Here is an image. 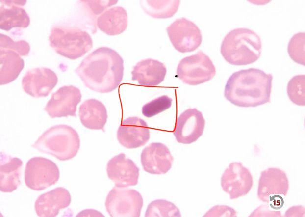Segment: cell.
Listing matches in <instances>:
<instances>
[{
	"mask_svg": "<svg viewBox=\"0 0 305 217\" xmlns=\"http://www.w3.org/2000/svg\"><path fill=\"white\" fill-rule=\"evenodd\" d=\"M49 39L50 46L57 54L73 60L83 56L93 47L88 33L76 27L53 26Z\"/></svg>",
	"mask_w": 305,
	"mask_h": 217,
	"instance_id": "5b68a950",
	"label": "cell"
},
{
	"mask_svg": "<svg viewBox=\"0 0 305 217\" xmlns=\"http://www.w3.org/2000/svg\"><path fill=\"white\" fill-rule=\"evenodd\" d=\"M22 164L20 159L0 152V190L1 192H11L21 184L20 177Z\"/></svg>",
	"mask_w": 305,
	"mask_h": 217,
	"instance_id": "44dd1931",
	"label": "cell"
},
{
	"mask_svg": "<svg viewBox=\"0 0 305 217\" xmlns=\"http://www.w3.org/2000/svg\"><path fill=\"white\" fill-rule=\"evenodd\" d=\"M139 168L124 153L112 158L106 166L107 176L118 187H127L137 184Z\"/></svg>",
	"mask_w": 305,
	"mask_h": 217,
	"instance_id": "2e32d148",
	"label": "cell"
},
{
	"mask_svg": "<svg viewBox=\"0 0 305 217\" xmlns=\"http://www.w3.org/2000/svg\"><path fill=\"white\" fill-rule=\"evenodd\" d=\"M172 99L167 95H162L149 103L142 108L144 116L150 118L168 109L172 106Z\"/></svg>",
	"mask_w": 305,
	"mask_h": 217,
	"instance_id": "f1b7e54d",
	"label": "cell"
},
{
	"mask_svg": "<svg viewBox=\"0 0 305 217\" xmlns=\"http://www.w3.org/2000/svg\"><path fill=\"white\" fill-rule=\"evenodd\" d=\"M179 209L173 203L164 199L152 201L145 212L146 217H180Z\"/></svg>",
	"mask_w": 305,
	"mask_h": 217,
	"instance_id": "484cf974",
	"label": "cell"
},
{
	"mask_svg": "<svg viewBox=\"0 0 305 217\" xmlns=\"http://www.w3.org/2000/svg\"><path fill=\"white\" fill-rule=\"evenodd\" d=\"M205 119L197 108H188L177 118L173 134L177 142L189 144L196 141L203 134Z\"/></svg>",
	"mask_w": 305,
	"mask_h": 217,
	"instance_id": "4fadbf2b",
	"label": "cell"
},
{
	"mask_svg": "<svg viewBox=\"0 0 305 217\" xmlns=\"http://www.w3.org/2000/svg\"><path fill=\"white\" fill-rule=\"evenodd\" d=\"M60 172L57 165L50 159L35 157L27 162L25 171V182L29 188L40 191L55 184Z\"/></svg>",
	"mask_w": 305,
	"mask_h": 217,
	"instance_id": "9c48e42d",
	"label": "cell"
},
{
	"mask_svg": "<svg viewBox=\"0 0 305 217\" xmlns=\"http://www.w3.org/2000/svg\"><path fill=\"white\" fill-rule=\"evenodd\" d=\"M167 72L165 65L155 59L148 58L138 62L131 72L132 80L140 85L153 87L161 83Z\"/></svg>",
	"mask_w": 305,
	"mask_h": 217,
	"instance_id": "d6986e66",
	"label": "cell"
},
{
	"mask_svg": "<svg viewBox=\"0 0 305 217\" xmlns=\"http://www.w3.org/2000/svg\"><path fill=\"white\" fill-rule=\"evenodd\" d=\"M216 74L215 67L208 56L202 51L185 57L177 68V77L190 85H197L211 80Z\"/></svg>",
	"mask_w": 305,
	"mask_h": 217,
	"instance_id": "8992f818",
	"label": "cell"
},
{
	"mask_svg": "<svg viewBox=\"0 0 305 217\" xmlns=\"http://www.w3.org/2000/svg\"><path fill=\"white\" fill-rule=\"evenodd\" d=\"M71 201L69 192L63 187H57L41 194L35 202V210L38 217H54L60 209L68 207Z\"/></svg>",
	"mask_w": 305,
	"mask_h": 217,
	"instance_id": "ac0fdd59",
	"label": "cell"
},
{
	"mask_svg": "<svg viewBox=\"0 0 305 217\" xmlns=\"http://www.w3.org/2000/svg\"><path fill=\"white\" fill-rule=\"evenodd\" d=\"M0 7V28L8 31L14 27L26 28L30 24V18L25 10L19 6L21 1L2 0Z\"/></svg>",
	"mask_w": 305,
	"mask_h": 217,
	"instance_id": "ffe728a7",
	"label": "cell"
},
{
	"mask_svg": "<svg viewBox=\"0 0 305 217\" xmlns=\"http://www.w3.org/2000/svg\"><path fill=\"white\" fill-rule=\"evenodd\" d=\"M98 215H100L102 216L103 217L102 214L95 210L86 209L80 212L79 214H77V215H76V217L100 216Z\"/></svg>",
	"mask_w": 305,
	"mask_h": 217,
	"instance_id": "d6a6232c",
	"label": "cell"
},
{
	"mask_svg": "<svg viewBox=\"0 0 305 217\" xmlns=\"http://www.w3.org/2000/svg\"><path fill=\"white\" fill-rule=\"evenodd\" d=\"M180 1L179 0H141V7L145 12L157 19L172 17L177 11Z\"/></svg>",
	"mask_w": 305,
	"mask_h": 217,
	"instance_id": "d4e9b609",
	"label": "cell"
},
{
	"mask_svg": "<svg viewBox=\"0 0 305 217\" xmlns=\"http://www.w3.org/2000/svg\"><path fill=\"white\" fill-rule=\"evenodd\" d=\"M96 15H98L107 8L117 3L118 0H82Z\"/></svg>",
	"mask_w": 305,
	"mask_h": 217,
	"instance_id": "4dcf8cb0",
	"label": "cell"
},
{
	"mask_svg": "<svg viewBox=\"0 0 305 217\" xmlns=\"http://www.w3.org/2000/svg\"><path fill=\"white\" fill-rule=\"evenodd\" d=\"M32 146L51 155L60 161L74 158L80 148V138L72 127L64 124L50 127L44 132Z\"/></svg>",
	"mask_w": 305,
	"mask_h": 217,
	"instance_id": "277c9868",
	"label": "cell"
},
{
	"mask_svg": "<svg viewBox=\"0 0 305 217\" xmlns=\"http://www.w3.org/2000/svg\"><path fill=\"white\" fill-rule=\"evenodd\" d=\"M97 24L98 28L107 35H119L123 33L127 27V12L121 6L112 7L98 17Z\"/></svg>",
	"mask_w": 305,
	"mask_h": 217,
	"instance_id": "603a6c76",
	"label": "cell"
},
{
	"mask_svg": "<svg viewBox=\"0 0 305 217\" xmlns=\"http://www.w3.org/2000/svg\"><path fill=\"white\" fill-rule=\"evenodd\" d=\"M305 76L297 75L289 81L287 93L292 103L298 106L305 105Z\"/></svg>",
	"mask_w": 305,
	"mask_h": 217,
	"instance_id": "4316f807",
	"label": "cell"
},
{
	"mask_svg": "<svg viewBox=\"0 0 305 217\" xmlns=\"http://www.w3.org/2000/svg\"><path fill=\"white\" fill-rule=\"evenodd\" d=\"M117 138L120 144L127 149L145 145L150 138V129L142 119L134 116L124 120L120 125Z\"/></svg>",
	"mask_w": 305,
	"mask_h": 217,
	"instance_id": "9a60e30c",
	"label": "cell"
},
{
	"mask_svg": "<svg viewBox=\"0 0 305 217\" xmlns=\"http://www.w3.org/2000/svg\"><path fill=\"white\" fill-rule=\"evenodd\" d=\"M273 76L249 68L233 73L227 81L224 97L240 107H255L270 101Z\"/></svg>",
	"mask_w": 305,
	"mask_h": 217,
	"instance_id": "7a4b0ae2",
	"label": "cell"
},
{
	"mask_svg": "<svg viewBox=\"0 0 305 217\" xmlns=\"http://www.w3.org/2000/svg\"><path fill=\"white\" fill-rule=\"evenodd\" d=\"M305 32L294 35L289 41L287 51L291 58L297 63L305 66Z\"/></svg>",
	"mask_w": 305,
	"mask_h": 217,
	"instance_id": "83f0119b",
	"label": "cell"
},
{
	"mask_svg": "<svg viewBox=\"0 0 305 217\" xmlns=\"http://www.w3.org/2000/svg\"><path fill=\"white\" fill-rule=\"evenodd\" d=\"M79 116L86 128L104 131L108 115L106 107L101 101L95 99L84 101L79 107Z\"/></svg>",
	"mask_w": 305,
	"mask_h": 217,
	"instance_id": "7402d4cb",
	"label": "cell"
},
{
	"mask_svg": "<svg viewBox=\"0 0 305 217\" xmlns=\"http://www.w3.org/2000/svg\"><path fill=\"white\" fill-rule=\"evenodd\" d=\"M124 60L114 50L100 47L85 57L74 70L85 86L101 93L110 92L121 83Z\"/></svg>",
	"mask_w": 305,
	"mask_h": 217,
	"instance_id": "6da1fadb",
	"label": "cell"
},
{
	"mask_svg": "<svg viewBox=\"0 0 305 217\" xmlns=\"http://www.w3.org/2000/svg\"><path fill=\"white\" fill-rule=\"evenodd\" d=\"M58 78L55 73L46 67L27 71L22 78L24 91L34 98L47 96L56 86Z\"/></svg>",
	"mask_w": 305,
	"mask_h": 217,
	"instance_id": "5bb4252c",
	"label": "cell"
},
{
	"mask_svg": "<svg viewBox=\"0 0 305 217\" xmlns=\"http://www.w3.org/2000/svg\"><path fill=\"white\" fill-rule=\"evenodd\" d=\"M166 31L175 49L182 53L195 51L202 42L199 28L184 17L176 19L166 28Z\"/></svg>",
	"mask_w": 305,
	"mask_h": 217,
	"instance_id": "30bf717a",
	"label": "cell"
},
{
	"mask_svg": "<svg viewBox=\"0 0 305 217\" xmlns=\"http://www.w3.org/2000/svg\"><path fill=\"white\" fill-rule=\"evenodd\" d=\"M289 187L288 179L284 171L277 168H268L261 172L257 197L262 202L281 208Z\"/></svg>",
	"mask_w": 305,
	"mask_h": 217,
	"instance_id": "52a82bcc",
	"label": "cell"
},
{
	"mask_svg": "<svg viewBox=\"0 0 305 217\" xmlns=\"http://www.w3.org/2000/svg\"><path fill=\"white\" fill-rule=\"evenodd\" d=\"M261 51L260 37L247 28L231 30L225 36L221 45L222 56L233 65H246L256 61Z\"/></svg>",
	"mask_w": 305,
	"mask_h": 217,
	"instance_id": "3957f363",
	"label": "cell"
},
{
	"mask_svg": "<svg viewBox=\"0 0 305 217\" xmlns=\"http://www.w3.org/2000/svg\"><path fill=\"white\" fill-rule=\"evenodd\" d=\"M253 185V179L249 170L241 162H233L224 171L221 178V186L230 199L247 195Z\"/></svg>",
	"mask_w": 305,
	"mask_h": 217,
	"instance_id": "8fae6325",
	"label": "cell"
},
{
	"mask_svg": "<svg viewBox=\"0 0 305 217\" xmlns=\"http://www.w3.org/2000/svg\"><path fill=\"white\" fill-rule=\"evenodd\" d=\"M0 48L8 49L17 52L20 56H27L30 47L28 43L23 40L13 41L8 36L0 33Z\"/></svg>",
	"mask_w": 305,
	"mask_h": 217,
	"instance_id": "f546056e",
	"label": "cell"
},
{
	"mask_svg": "<svg viewBox=\"0 0 305 217\" xmlns=\"http://www.w3.org/2000/svg\"><path fill=\"white\" fill-rule=\"evenodd\" d=\"M16 52L0 48V84H8L18 77L25 65L24 60Z\"/></svg>",
	"mask_w": 305,
	"mask_h": 217,
	"instance_id": "cb8c5ba5",
	"label": "cell"
},
{
	"mask_svg": "<svg viewBox=\"0 0 305 217\" xmlns=\"http://www.w3.org/2000/svg\"><path fill=\"white\" fill-rule=\"evenodd\" d=\"M82 95L79 88L73 85H65L53 93L44 110L51 118L76 117V107Z\"/></svg>",
	"mask_w": 305,
	"mask_h": 217,
	"instance_id": "7c38bea8",
	"label": "cell"
},
{
	"mask_svg": "<svg viewBox=\"0 0 305 217\" xmlns=\"http://www.w3.org/2000/svg\"><path fill=\"white\" fill-rule=\"evenodd\" d=\"M143 205L142 196L137 190L116 186L109 192L105 202L111 217H139Z\"/></svg>",
	"mask_w": 305,
	"mask_h": 217,
	"instance_id": "ba28073f",
	"label": "cell"
},
{
	"mask_svg": "<svg viewBox=\"0 0 305 217\" xmlns=\"http://www.w3.org/2000/svg\"><path fill=\"white\" fill-rule=\"evenodd\" d=\"M203 217H237L235 210L226 205H216L211 208Z\"/></svg>",
	"mask_w": 305,
	"mask_h": 217,
	"instance_id": "1f68e13d",
	"label": "cell"
},
{
	"mask_svg": "<svg viewBox=\"0 0 305 217\" xmlns=\"http://www.w3.org/2000/svg\"><path fill=\"white\" fill-rule=\"evenodd\" d=\"M173 157L164 144L152 142L144 148L141 163L145 171L152 174H164L172 167Z\"/></svg>",
	"mask_w": 305,
	"mask_h": 217,
	"instance_id": "e0dca14e",
	"label": "cell"
}]
</instances>
